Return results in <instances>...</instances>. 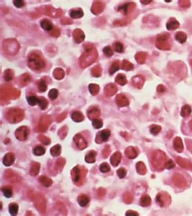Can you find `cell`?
I'll return each mask as SVG.
<instances>
[{
  "instance_id": "18",
  "label": "cell",
  "mask_w": 192,
  "mask_h": 216,
  "mask_svg": "<svg viewBox=\"0 0 192 216\" xmlns=\"http://www.w3.org/2000/svg\"><path fill=\"white\" fill-rule=\"evenodd\" d=\"M174 147L177 153H182L183 150V141L180 137H176L174 140Z\"/></svg>"
},
{
  "instance_id": "29",
  "label": "cell",
  "mask_w": 192,
  "mask_h": 216,
  "mask_svg": "<svg viewBox=\"0 0 192 216\" xmlns=\"http://www.w3.org/2000/svg\"><path fill=\"white\" fill-rule=\"evenodd\" d=\"M136 168H137V171L139 174L140 175H145L146 173V167L145 164L143 162L140 161L136 165Z\"/></svg>"
},
{
  "instance_id": "19",
  "label": "cell",
  "mask_w": 192,
  "mask_h": 216,
  "mask_svg": "<svg viewBox=\"0 0 192 216\" xmlns=\"http://www.w3.org/2000/svg\"><path fill=\"white\" fill-rule=\"evenodd\" d=\"M40 25H41V28L45 31H51L53 28V25L52 22L47 19L41 20Z\"/></svg>"
},
{
  "instance_id": "39",
  "label": "cell",
  "mask_w": 192,
  "mask_h": 216,
  "mask_svg": "<svg viewBox=\"0 0 192 216\" xmlns=\"http://www.w3.org/2000/svg\"><path fill=\"white\" fill-rule=\"evenodd\" d=\"M2 191L6 198H11L13 196V190L11 187H5L2 189Z\"/></svg>"
},
{
  "instance_id": "7",
  "label": "cell",
  "mask_w": 192,
  "mask_h": 216,
  "mask_svg": "<svg viewBox=\"0 0 192 216\" xmlns=\"http://www.w3.org/2000/svg\"><path fill=\"white\" fill-rule=\"evenodd\" d=\"M28 133H29V130L26 127H21L17 129L16 131V136L20 141H25L28 138Z\"/></svg>"
},
{
  "instance_id": "57",
  "label": "cell",
  "mask_w": 192,
  "mask_h": 216,
  "mask_svg": "<svg viewBox=\"0 0 192 216\" xmlns=\"http://www.w3.org/2000/svg\"><path fill=\"white\" fill-rule=\"evenodd\" d=\"M180 6L183 8H188L190 6V2L189 1H180L179 2Z\"/></svg>"
},
{
  "instance_id": "43",
  "label": "cell",
  "mask_w": 192,
  "mask_h": 216,
  "mask_svg": "<svg viewBox=\"0 0 192 216\" xmlns=\"http://www.w3.org/2000/svg\"><path fill=\"white\" fill-rule=\"evenodd\" d=\"M38 104L39 105V107H41V110H45L47 107V105H48V102H47V99L44 98H38Z\"/></svg>"
},
{
  "instance_id": "4",
  "label": "cell",
  "mask_w": 192,
  "mask_h": 216,
  "mask_svg": "<svg viewBox=\"0 0 192 216\" xmlns=\"http://www.w3.org/2000/svg\"><path fill=\"white\" fill-rule=\"evenodd\" d=\"M170 35L168 34H163L162 35H160L157 37V43H156V46L160 50H169L171 48L169 41H168Z\"/></svg>"
},
{
  "instance_id": "2",
  "label": "cell",
  "mask_w": 192,
  "mask_h": 216,
  "mask_svg": "<svg viewBox=\"0 0 192 216\" xmlns=\"http://www.w3.org/2000/svg\"><path fill=\"white\" fill-rule=\"evenodd\" d=\"M28 65L31 69L38 71L42 69L45 66V62L39 55L32 53L28 57Z\"/></svg>"
},
{
  "instance_id": "45",
  "label": "cell",
  "mask_w": 192,
  "mask_h": 216,
  "mask_svg": "<svg viewBox=\"0 0 192 216\" xmlns=\"http://www.w3.org/2000/svg\"><path fill=\"white\" fill-rule=\"evenodd\" d=\"M28 102L30 105L35 106L36 104H38V98L35 96H29L28 98Z\"/></svg>"
},
{
  "instance_id": "61",
  "label": "cell",
  "mask_w": 192,
  "mask_h": 216,
  "mask_svg": "<svg viewBox=\"0 0 192 216\" xmlns=\"http://www.w3.org/2000/svg\"><path fill=\"white\" fill-rule=\"evenodd\" d=\"M190 127H191V130H192V121L190 122Z\"/></svg>"
},
{
  "instance_id": "24",
  "label": "cell",
  "mask_w": 192,
  "mask_h": 216,
  "mask_svg": "<svg viewBox=\"0 0 192 216\" xmlns=\"http://www.w3.org/2000/svg\"><path fill=\"white\" fill-rule=\"evenodd\" d=\"M151 198H150L149 195H144L142 196L141 199H140V204L142 207H149V206L151 204Z\"/></svg>"
},
{
  "instance_id": "55",
  "label": "cell",
  "mask_w": 192,
  "mask_h": 216,
  "mask_svg": "<svg viewBox=\"0 0 192 216\" xmlns=\"http://www.w3.org/2000/svg\"><path fill=\"white\" fill-rule=\"evenodd\" d=\"M14 5L16 8H21L25 6V2L22 0H15V1H14Z\"/></svg>"
},
{
  "instance_id": "50",
  "label": "cell",
  "mask_w": 192,
  "mask_h": 216,
  "mask_svg": "<svg viewBox=\"0 0 192 216\" xmlns=\"http://www.w3.org/2000/svg\"><path fill=\"white\" fill-rule=\"evenodd\" d=\"M54 76L57 79H61L64 77V71L61 69H57L54 71Z\"/></svg>"
},
{
  "instance_id": "12",
  "label": "cell",
  "mask_w": 192,
  "mask_h": 216,
  "mask_svg": "<svg viewBox=\"0 0 192 216\" xmlns=\"http://www.w3.org/2000/svg\"><path fill=\"white\" fill-rule=\"evenodd\" d=\"M144 81H145V80L141 76H136L133 77L132 79V84L137 88H141L144 84Z\"/></svg>"
},
{
  "instance_id": "49",
  "label": "cell",
  "mask_w": 192,
  "mask_h": 216,
  "mask_svg": "<svg viewBox=\"0 0 192 216\" xmlns=\"http://www.w3.org/2000/svg\"><path fill=\"white\" fill-rule=\"evenodd\" d=\"M133 200L132 195L130 192H126L124 195V201H125L127 204H131L132 201Z\"/></svg>"
},
{
  "instance_id": "1",
  "label": "cell",
  "mask_w": 192,
  "mask_h": 216,
  "mask_svg": "<svg viewBox=\"0 0 192 216\" xmlns=\"http://www.w3.org/2000/svg\"><path fill=\"white\" fill-rule=\"evenodd\" d=\"M166 162V154L160 150H157L152 155V164L157 170H163Z\"/></svg>"
},
{
  "instance_id": "33",
  "label": "cell",
  "mask_w": 192,
  "mask_h": 216,
  "mask_svg": "<svg viewBox=\"0 0 192 216\" xmlns=\"http://www.w3.org/2000/svg\"><path fill=\"white\" fill-rule=\"evenodd\" d=\"M115 81L117 83V84H121V85H122V86L125 85V84L127 83V78H126L125 75H124V74H121V73H119L118 75L116 76Z\"/></svg>"
},
{
  "instance_id": "37",
  "label": "cell",
  "mask_w": 192,
  "mask_h": 216,
  "mask_svg": "<svg viewBox=\"0 0 192 216\" xmlns=\"http://www.w3.org/2000/svg\"><path fill=\"white\" fill-rule=\"evenodd\" d=\"M46 150L44 147L41 146H37L33 149V153L36 155H42L45 153Z\"/></svg>"
},
{
  "instance_id": "41",
  "label": "cell",
  "mask_w": 192,
  "mask_h": 216,
  "mask_svg": "<svg viewBox=\"0 0 192 216\" xmlns=\"http://www.w3.org/2000/svg\"><path fill=\"white\" fill-rule=\"evenodd\" d=\"M89 89H90V93H91L92 95H95V94L98 93L99 92V86L95 84H91L89 86Z\"/></svg>"
},
{
  "instance_id": "54",
  "label": "cell",
  "mask_w": 192,
  "mask_h": 216,
  "mask_svg": "<svg viewBox=\"0 0 192 216\" xmlns=\"http://www.w3.org/2000/svg\"><path fill=\"white\" fill-rule=\"evenodd\" d=\"M175 167V164L174 163V161L171 159H169L168 161H166V164H165V167L168 170H171V169L174 168Z\"/></svg>"
},
{
  "instance_id": "56",
  "label": "cell",
  "mask_w": 192,
  "mask_h": 216,
  "mask_svg": "<svg viewBox=\"0 0 192 216\" xmlns=\"http://www.w3.org/2000/svg\"><path fill=\"white\" fill-rule=\"evenodd\" d=\"M13 78V73L11 72V71L8 70V71H5V79L6 81H11Z\"/></svg>"
},
{
  "instance_id": "30",
  "label": "cell",
  "mask_w": 192,
  "mask_h": 216,
  "mask_svg": "<svg viewBox=\"0 0 192 216\" xmlns=\"http://www.w3.org/2000/svg\"><path fill=\"white\" fill-rule=\"evenodd\" d=\"M84 16V12L82 10L78 9V10H73L70 12V16L73 19H79Z\"/></svg>"
},
{
  "instance_id": "58",
  "label": "cell",
  "mask_w": 192,
  "mask_h": 216,
  "mask_svg": "<svg viewBox=\"0 0 192 216\" xmlns=\"http://www.w3.org/2000/svg\"><path fill=\"white\" fill-rule=\"evenodd\" d=\"M126 215L127 216H137V215H139V214L137 212L129 210V211H127V213H126Z\"/></svg>"
},
{
  "instance_id": "6",
  "label": "cell",
  "mask_w": 192,
  "mask_h": 216,
  "mask_svg": "<svg viewBox=\"0 0 192 216\" xmlns=\"http://www.w3.org/2000/svg\"><path fill=\"white\" fill-rule=\"evenodd\" d=\"M156 201L160 207H166L171 203V197L166 192H160L156 196Z\"/></svg>"
},
{
  "instance_id": "20",
  "label": "cell",
  "mask_w": 192,
  "mask_h": 216,
  "mask_svg": "<svg viewBox=\"0 0 192 216\" xmlns=\"http://www.w3.org/2000/svg\"><path fill=\"white\" fill-rule=\"evenodd\" d=\"M121 158H122L121 154L119 152L115 153L113 154L112 156L111 157V160H110V161H111V164H112V166H114V167H117V166L120 164V162H121Z\"/></svg>"
},
{
  "instance_id": "32",
  "label": "cell",
  "mask_w": 192,
  "mask_h": 216,
  "mask_svg": "<svg viewBox=\"0 0 192 216\" xmlns=\"http://www.w3.org/2000/svg\"><path fill=\"white\" fill-rule=\"evenodd\" d=\"M191 111H192L191 107L189 105H188V104H186V105H184L183 107H182L180 114H181V115L183 117H186L191 113Z\"/></svg>"
},
{
  "instance_id": "13",
  "label": "cell",
  "mask_w": 192,
  "mask_h": 216,
  "mask_svg": "<svg viewBox=\"0 0 192 216\" xmlns=\"http://www.w3.org/2000/svg\"><path fill=\"white\" fill-rule=\"evenodd\" d=\"M134 6H135V5L134 3H127L122 5L121 7H120L119 8V11L122 12L124 14H125V15H127V14L131 13L134 10Z\"/></svg>"
},
{
  "instance_id": "23",
  "label": "cell",
  "mask_w": 192,
  "mask_h": 216,
  "mask_svg": "<svg viewBox=\"0 0 192 216\" xmlns=\"http://www.w3.org/2000/svg\"><path fill=\"white\" fill-rule=\"evenodd\" d=\"M106 94H107L108 96H112L117 92V88H116V86L113 84H110L106 87Z\"/></svg>"
},
{
  "instance_id": "36",
  "label": "cell",
  "mask_w": 192,
  "mask_h": 216,
  "mask_svg": "<svg viewBox=\"0 0 192 216\" xmlns=\"http://www.w3.org/2000/svg\"><path fill=\"white\" fill-rule=\"evenodd\" d=\"M119 68H120V64H119V61H114L110 68V75H112V74H114V73L117 72V71L119 70Z\"/></svg>"
},
{
  "instance_id": "44",
  "label": "cell",
  "mask_w": 192,
  "mask_h": 216,
  "mask_svg": "<svg viewBox=\"0 0 192 216\" xmlns=\"http://www.w3.org/2000/svg\"><path fill=\"white\" fill-rule=\"evenodd\" d=\"M47 88V83L44 80L41 79L40 80L39 82H38V90H39L40 92H45Z\"/></svg>"
},
{
  "instance_id": "25",
  "label": "cell",
  "mask_w": 192,
  "mask_h": 216,
  "mask_svg": "<svg viewBox=\"0 0 192 216\" xmlns=\"http://www.w3.org/2000/svg\"><path fill=\"white\" fill-rule=\"evenodd\" d=\"M71 117L72 119L74 121H75V122H81V121H82L84 118L82 113L78 112V111H75V112L73 113Z\"/></svg>"
},
{
  "instance_id": "48",
  "label": "cell",
  "mask_w": 192,
  "mask_h": 216,
  "mask_svg": "<svg viewBox=\"0 0 192 216\" xmlns=\"http://www.w3.org/2000/svg\"><path fill=\"white\" fill-rule=\"evenodd\" d=\"M100 170H101V173H107L110 171V167L107 163H103L100 166Z\"/></svg>"
},
{
  "instance_id": "27",
  "label": "cell",
  "mask_w": 192,
  "mask_h": 216,
  "mask_svg": "<svg viewBox=\"0 0 192 216\" xmlns=\"http://www.w3.org/2000/svg\"><path fill=\"white\" fill-rule=\"evenodd\" d=\"M175 38L177 41H179L181 44H183L187 40V35L185 33L180 31L175 34Z\"/></svg>"
},
{
  "instance_id": "9",
  "label": "cell",
  "mask_w": 192,
  "mask_h": 216,
  "mask_svg": "<svg viewBox=\"0 0 192 216\" xmlns=\"http://www.w3.org/2000/svg\"><path fill=\"white\" fill-rule=\"evenodd\" d=\"M173 182L178 187H184L186 186V179L180 174H175L173 176Z\"/></svg>"
},
{
  "instance_id": "8",
  "label": "cell",
  "mask_w": 192,
  "mask_h": 216,
  "mask_svg": "<svg viewBox=\"0 0 192 216\" xmlns=\"http://www.w3.org/2000/svg\"><path fill=\"white\" fill-rule=\"evenodd\" d=\"M74 141H75L77 147L79 149H81V150H83V149L86 148L87 147V141H86V140L84 139V138L81 134H77L74 137Z\"/></svg>"
},
{
  "instance_id": "46",
  "label": "cell",
  "mask_w": 192,
  "mask_h": 216,
  "mask_svg": "<svg viewBox=\"0 0 192 216\" xmlns=\"http://www.w3.org/2000/svg\"><path fill=\"white\" fill-rule=\"evenodd\" d=\"M92 125L94 128L95 129L101 128L103 126L102 120L99 119V118H95V119L92 120Z\"/></svg>"
},
{
  "instance_id": "40",
  "label": "cell",
  "mask_w": 192,
  "mask_h": 216,
  "mask_svg": "<svg viewBox=\"0 0 192 216\" xmlns=\"http://www.w3.org/2000/svg\"><path fill=\"white\" fill-rule=\"evenodd\" d=\"M122 68L125 71H131L134 68V66H133V64H132L131 62H129V61L127 60H124L122 63Z\"/></svg>"
},
{
  "instance_id": "22",
  "label": "cell",
  "mask_w": 192,
  "mask_h": 216,
  "mask_svg": "<svg viewBox=\"0 0 192 216\" xmlns=\"http://www.w3.org/2000/svg\"><path fill=\"white\" fill-rule=\"evenodd\" d=\"M38 181H39V182L45 187H50L53 184L52 179H50V178H48V177L47 176H44V175H42V176L40 177Z\"/></svg>"
},
{
  "instance_id": "26",
  "label": "cell",
  "mask_w": 192,
  "mask_h": 216,
  "mask_svg": "<svg viewBox=\"0 0 192 216\" xmlns=\"http://www.w3.org/2000/svg\"><path fill=\"white\" fill-rule=\"evenodd\" d=\"M40 170V164L38 163H33L32 166H31V170H30V173L32 176H36L38 175Z\"/></svg>"
},
{
  "instance_id": "34",
  "label": "cell",
  "mask_w": 192,
  "mask_h": 216,
  "mask_svg": "<svg viewBox=\"0 0 192 216\" xmlns=\"http://www.w3.org/2000/svg\"><path fill=\"white\" fill-rule=\"evenodd\" d=\"M95 156L96 153L95 151H90L85 157V160L87 163H94L95 161Z\"/></svg>"
},
{
  "instance_id": "17",
  "label": "cell",
  "mask_w": 192,
  "mask_h": 216,
  "mask_svg": "<svg viewBox=\"0 0 192 216\" xmlns=\"http://www.w3.org/2000/svg\"><path fill=\"white\" fill-rule=\"evenodd\" d=\"M125 154L127 158H130V159H133V158H135L137 156L138 152H137V150L134 147H129L126 150Z\"/></svg>"
},
{
  "instance_id": "51",
  "label": "cell",
  "mask_w": 192,
  "mask_h": 216,
  "mask_svg": "<svg viewBox=\"0 0 192 216\" xmlns=\"http://www.w3.org/2000/svg\"><path fill=\"white\" fill-rule=\"evenodd\" d=\"M58 92L56 89H52L49 92V97L50 99L55 100L58 97Z\"/></svg>"
},
{
  "instance_id": "15",
  "label": "cell",
  "mask_w": 192,
  "mask_h": 216,
  "mask_svg": "<svg viewBox=\"0 0 192 216\" xmlns=\"http://www.w3.org/2000/svg\"><path fill=\"white\" fill-rule=\"evenodd\" d=\"M179 26H180L179 21L174 18L170 19L166 24V28L169 31H173V30L177 29L179 28Z\"/></svg>"
},
{
  "instance_id": "47",
  "label": "cell",
  "mask_w": 192,
  "mask_h": 216,
  "mask_svg": "<svg viewBox=\"0 0 192 216\" xmlns=\"http://www.w3.org/2000/svg\"><path fill=\"white\" fill-rule=\"evenodd\" d=\"M114 49L116 52L117 53H122L124 51V45L121 42H115L114 44Z\"/></svg>"
},
{
  "instance_id": "42",
  "label": "cell",
  "mask_w": 192,
  "mask_h": 216,
  "mask_svg": "<svg viewBox=\"0 0 192 216\" xmlns=\"http://www.w3.org/2000/svg\"><path fill=\"white\" fill-rule=\"evenodd\" d=\"M160 130H161V127L159 125H154V124H153L150 127V132H151V134H153L154 135H157L160 132Z\"/></svg>"
},
{
  "instance_id": "31",
  "label": "cell",
  "mask_w": 192,
  "mask_h": 216,
  "mask_svg": "<svg viewBox=\"0 0 192 216\" xmlns=\"http://www.w3.org/2000/svg\"><path fill=\"white\" fill-rule=\"evenodd\" d=\"M61 152V147L59 144H57V145L53 146V147L50 149L51 155L54 157L60 155Z\"/></svg>"
},
{
  "instance_id": "59",
  "label": "cell",
  "mask_w": 192,
  "mask_h": 216,
  "mask_svg": "<svg viewBox=\"0 0 192 216\" xmlns=\"http://www.w3.org/2000/svg\"><path fill=\"white\" fill-rule=\"evenodd\" d=\"M165 91H166V88H165L163 84H160V85H159L158 87H157V91H158V92L163 93L165 92Z\"/></svg>"
},
{
  "instance_id": "3",
  "label": "cell",
  "mask_w": 192,
  "mask_h": 216,
  "mask_svg": "<svg viewBox=\"0 0 192 216\" xmlns=\"http://www.w3.org/2000/svg\"><path fill=\"white\" fill-rule=\"evenodd\" d=\"M7 118L12 123H17L21 121L24 117V113L19 109H11L8 110L6 115Z\"/></svg>"
},
{
  "instance_id": "11",
  "label": "cell",
  "mask_w": 192,
  "mask_h": 216,
  "mask_svg": "<svg viewBox=\"0 0 192 216\" xmlns=\"http://www.w3.org/2000/svg\"><path fill=\"white\" fill-rule=\"evenodd\" d=\"M14 160H15V155L11 153H8L4 156L2 161H3L4 165L6 166V167H9L14 164Z\"/></svg>"
},
{
  "instance_id": "38",
  "label": "cell",
  "mask_w": 192,
  "mask_h": 216,
  "mask_svg": "<svg viewBox=\"0 0 192 216\" xmlns=\"http://www.w3.org/2000/svg\"><path fill=\"white\" fill-rule=\"evenodd\" d=\"M18 211V204L13 203L10 204L9 206V212L11 213V215H16Z\"/></svg>"
},
{
  "instance_id": "14",
  "label": "cell",
  "mask_w": 192,
  "mask_h": 216,
  "mask_svg": "<svg viewBox=\"0 0 192 216\" xmlns=\"http://www.w3.org/2000/svg\"><path fill=\"white\" fill-rule=\"evenodd\" d=\"M177 161L179 165L181 166L183 168L192 170V163L190 161H188V160H186L185 158L178 157V158H177Z\"/></svg>"
},
{
  "instance_id": "60",
  "label": "cell",
  "mask_w": 192,
  "mask_h": 216,
  "mask_svg": "<svg viewBox=\"0 0 192 216\" xmlns=\"http://www.w3.org/2000/svg\"><path fill=\"white\" fill-rule=\"evenodd\" d=\"M151 2H152V1H151V0H147V1H143V0H140V2H141L142 4H145V5H147V4L151 3Z\"/></svg>"
},
{
  "instance_id": "28",
  "label": "cell",
  "mask_w": 192,
  "mask_h": 216,
  "mask_svg": "<svg viewBox=\"0 0 192 216\" xmlns=\"http://www.w3.org/2000/svg\"><path fill=\"white\" fill-rule=\"evenodd\" d=\"M110 134H111V133H110V131L109 130H104L101 131V133L99 134V137L101 138V141L105 142V141H108L109 138L110 136Z\"/></svg>"
},
{
  "instance_id": "53",
  "label": "cell",
  "mask_w": 192,
  "mask_h": 216,
  "mask_svg": "<svg viewBox=\"0 0 192 216\" xmlns=\"http://www.w3.org/2000/svg\"><path fill=\"white\" fill-rule=\"evenodd\" d=\"M104 53L107 57H111L113 55V51L110 46H107L104 48Z\"/></svg>"
},
{
  "instance_id": "5",
  "label": "cell",
  "mask_w": 192,
  "mask_h": 216,
  "mask_svg": "<svg viewBox=\"0 0 192 216\" xmlns=\"http://www.w3.org/2000/svg\"><path fill=\"white\" fill-rule=\"evenodd\" d=\"M84 175H85V173L82 171L79 167H75L72 171V178L73 181L76 184H81V181L84 180Z\"/></svg>"
},
{
  "instance_id": "62",
  "label": "cell",
  "mask_w": 192,
  "mask_h": 216,
  "mask_svg": "<svg viewBox=\"0 0 192 216\" xmlns=\"http://www.w3.org/2000/svg\"><path fill=\"white\" fill-rule=\"evenodd\" d=\"M191 66H192V60L191 61Z\"/></svg>"
},
{
  "instance_id": "10",
  "label": "cell",
  "mask_w": 192,
  "mask_h": 216,
  "mask_svg": "<svg viewBox=\"0 0 192 216\" xmlns=\"http://www.w3.org/2000/svg\"><path fill=\"white\" fill-rule=\"evenodd\" d=\"M116 103L119 107H127L129 105V100L127 97L123 94H119L117 97H116Z\"/></svg>"
},
{
  "instance_id": "16",
  "label": "cell",
  "mask_w": 192,
  "mask_h": 216,
  "mask_svg": "<svg viewBox=\"0 0 192 216\" xmlns=\"http://www.w3.org/2000/svg\"><path fill=\"white\" fill-rule=\"evenodd\" d=\"M87 115L90 119L94 120L99 117L100 111L98 107H91L87 112Z\"/></svg>"
},
{
  "instance_id": "21",
  "label": "cell",
  "mask_w": 192,
  "mask_h": 216,
  "mask_svg": "<svg viewBox=\"0 0 192 216\" xmlns=\"http://www.w3.org/2000/svg\"><path fill=\"white\" fill-rule=\"evenodd\" d=\"M90 197H89L87 195H84V194L80 195L78 198V204H79V205L81 206V207H86V206L90 203Z\"/></svg>"
},
{
  "instance_id": "52",
  "label": "cell",
  "mask_w": 192,
  "mask_h": 216,
  "mask_svg": "<svg viewBox=\"0 0 192 216\" xmlns=\"http://www.w3.org/2000/svg\"><path fill=\"white\" fill-rule=\"evenodd\" d=\"M117 174L120 178H124L127 175V170L124 168H120L117 171Z\"/></svg>"
},
{
  "instance_id": "35",
  "label": "cell",
  "mask_w": 192,
  "mask_h": 216,
  "mask_svg": "<svg viewBox=\"0 0 192 216\" xmlns=\"http://www.w3.org/2000/svg\"><path fill=\"white\" fill-rule=\"evenodd\" d=\"M146 53L143 52H140L137 53V55L135 56V58L137 60V61L140 64H143L145 62L146 58Z\"/></svg>"
}]
</instances>
